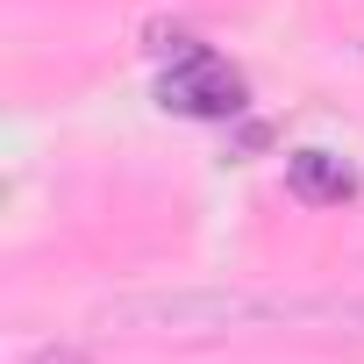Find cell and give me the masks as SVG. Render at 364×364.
Wrapping results in <instances>:
<instances>
[{
    "mask_svg": "<svg viewBox=\"0 0 364 364\" xmlns=\"http://www.w3.org/2000/svg\"><path fill=\"white\" fill-rule=\"evenodd\" d=\"M243 72L222 58V50H208V43H178V58H171V72L157 79V107H171V114H193V122H229V114H243Z\"/></svg>",
    "mask_w": 364,
    "mask_h": 364,
    "instance_id": "obj_2",
    "label": "cell"
},
{
    "mask_svg": "<svg viewBox=\"0 0 364 364\" xmlns=\"http://www.w3.org/2000/svg\"><path fill=\"white\" fill-rule=\"evenodd\" d=\"M314 321H336V328H357V336H364V293H350V300H321Z\"/></svg>",
    "mask_w": 364,
    "mask_h": 364,
    "instance_id": "obj_4",
    "label": "cell"
},
{
    "mask_svg": "<svg viewBox=\"0 0 364 364\" xmlns=\"http://www.w3.org/2000/svg\"><path fill=\"white\" fill-rule=\"evenodd\" d=\"M321 300L293 293H257V286H178V293H129L100 307V328L129 336H236V328H272V321H314Z\"/></svg>",
    "mask_w": 364,
    "mask_h": 364,
    "instance_id": "obj_1",
    "label": "cell"
},
{
    "mask_svg": "<svg viewBox=\"0 0 364 364\" xmlns=\"http://www.w3.org/2000/svg\"><path fill=\"white\" fill-rule=\"evenodd\" d=\"M29 364H93L86 350H29Z\"/></svg>",
    "mask_w": 364,
    "mask_h": 364,
    "instance_id": "obj_5",
    "label": "cell"
},
{
    "mask_svg": "<svg viewBox=\"0 0 364 364\" xmlns=\"http://www.w3.org/2000/svg\"><path fill=\"white\" fill-rule=\"evenodd\" d=\"M286 186L307 208H343V200H357V171L336 150H293L286 157Z\"/></svg>",
    "mask_w": 364,
    "mask_h": 364,
    "instance_id": "obj_3",
    "label": "cell"
}]
</instances>
